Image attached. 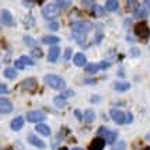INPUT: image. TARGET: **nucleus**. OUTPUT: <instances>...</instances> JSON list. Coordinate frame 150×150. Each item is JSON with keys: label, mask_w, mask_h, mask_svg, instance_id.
Instances as JSON below:
<instances>
[{"label": "nucleus", "mask_w": 150, "mask_h": 150, "mask_svg": "<svg viewBox=\"0 0 150 150\" xmlns=\"http://www.w3.org/2000/svg\"><path fill=\"white\" fill-rule=\"evenodd\" d=\"M91 30H93L91 23H88V21H76V23H73V25H72L73 38L77 41V44L84 45L87 35H88V33Z\"/></svg>", "instance_id": "nucleus-1"}, {"label": "nucleus", "mask_w": 150, "mask_h": 150, "mask_svg": "<svg viewBox=\"0 0 150 150\" xmlns=\"http://www.w3.org/2000/svg\"><path fill=\"white\" fill-rule=\"evenodd\" d=\"M44 81L55 90H66V81L56 74H46L44 77Z\"/></svg>", "instance_id": "nucleus-2"}, {"label": "nucleus", "mask_w": 150, "mask_h": 150, "mask_svg": "<svg viewBox=\"0 0 150 150\" xmlns=\"http://www.w3.org/2000/svg\"><path fill=\"white\" fill-rule=\"evenodd\" d=\"M133 31L136 34V37H139L140 39H147L150 37V28L144 21L136 23L135 27H133Z\"/></svg>", "instance_id": "nucleus-3"}, {"label": "nucleus", "mask_w": 150, "mask_h": 150, "mask_svg": "<svg viewBox=\"0 0 150 150\" xmlns=\"http://www.w3.org/2000/svg\"><path fill=\"white\" fill-rule=\"evenodd\" d=\"M59 14V7L55 4V3H49V4H46L44 7V10H42V16H44V18L46 20H53L55 17H58Z\"/></svg>", "instance_id": "nucleus-4"}, {"label": "nucleus", "mask_w": 150, "mask_h": 150, "mask_svg": "<svg viewBox=\"0 0 150 150\" xmlns=\"http://www.w3.org/2000/svg\"><path fill=\"white\" fill-rule=\"evenodd\" d=\"M105 139H103V137H94L91 142H90V144H88V150H104L105 147Z\"/></svg>", "instance_id": "nucleus-5"}, {"label": "nucleus", "mask_w": 150, "mask_h": 150, "mask_svg": "<svg viewBox=\"0 0 150 150\" xmlns=\"http://www.w3.org/2000/svg\"><path fill=\"white\" fill-rule=\"evenodd\" d=\"M110 115H111V118L117 124H125V122H126V115H125V112L121 111V110H111Z\"/></svg>", "instance_id": "nucleus-6"}, {"label": "nucleus", "mask_w": 150, "mask_h": 150, "mask_svg": "<svg viewBox=\"0 0 150 150\" xmlns=\"http://www.w3.org/2000/svg\"><path fill=\"white\" fill-rule=\"evenodd\" d=\"M45 119V114L41 111H31L27 114V121L28 122H41Z\"/></svg>", "instance_id": "nucleus-7"}, {"label": "nucleus", "mask_w": 150, "mask_h": 150, "mask_svg": "<svg viewBox=\"0 0 150 150\" xmlns=\"http://www.w3.org/2000/svg\"><path fill=\"white\" fill-rule=\"evenodd\" d=\"M0 111L1 114H10L13 112V103L7 98H0Z\"/></svg>", "instance_id": "nucleus-8"}, {"label": "nucleus", "mask_w": 150, "mask_h": 150, "mask_svg": "<svg viewBox=\"0 0 150 150\" xmlns=\"http://www.w3.org/2000/svg\"><path fill=\"white\" fill-rule=\"evenodd\" d=\"M1 24L3 25H8V27H13L14 25V18L13 16L10 14L8 10H1Z\"/></svg>", "instance_id": "nucleus-9"}, {"label": "nucleus", "mask_w": 150, "mask_h": 150, "mask_svg": "<svg viewBox=\"0 0 150 150\" xmlns=\"http://www.w3.org/2000/svg\"><path fill=\"white\" fill-rule=\"evenodd\" d=\"M20 88H23V90H25V91H33V90L37 88V81H35L34 79H25L24 81H21Z\"/></svg>", "instance_id": "nucleus-10"}, {"label": "nucleus", "mask_w": 150, "mask_h": 150, "mask_svg": "<svg viewBox=\"0 0 150 150\" xmlns=\"http://www.w3.org/2000/svg\"><path fill=\"white\" fill-rule=\"evenodd\" d=\"M59 55H60V49H59V46L58 45L51 46L49 53H48V60H49V62H56L58 58H59Z\"/></svg>", "instance_id": "nucleus-11"}, {"label": "nucleus", "mask_w": 150, "mask_h": 150, "mask_svg": "<svg viewBox=\"0 0 150 150\" xmlns=\"http://www.w3.org/2000/svg\"><path fill=\"white\" fill-rule=\"evenodd\" d=\"M10 126H11L13 131H20V129L24 126V118L23 117H16L13 121H11Z\"/></svg>", "instance_id": "nucleus-12"}, {"label": "nucleus", "mask_w": 150, "mask_h": 150, "mask_svg": "<svg viewBox=\"0 0 150 150\" xmlns=\"http://www.w3.org/2000/svg\"><path fill=\"white\" fill-rule=\"evenodd\" d=\"M73 63L76 66H84L86 67V63H87V58H86L84 53H76L74 58H73Z\"/></svg>", "instance_id": "nucleus-13"}, {"label": "nucleus", "mask_w": 150, "mask_h": 150, "mask_svg": "<svg viewBox=\"0 0 150 150\" xmlns=\"http://www.w3.org/2000/svg\"><path fill=\"white\" fill-rule=\"evenodd\" d=\"M114 88L119 93L128 91V90L131 88V84H129L128 81H115V83H114Z\"/></svg>", "instance_id": "nucleus-14"}, {"label": "nucleus", "mask_w": 150, "mask_h": 150, "mask_svg": "<svg viewBox=\"0 0 150 150\" xmlns=\"http://www.w3.org/2000/svg\"><path fill=\"white\" fill-rule=\"evenodd\" d=\"M147 16H149V10H147V8H144L143 6L137 7L136 10L133 11V17H135V18H146Z\"/></svg>", "instance_id": "nucleus-15"}, {"label": "nucleus", "mask_w": 150, "mask_h": 150, "mask_svg": "<svg viewBox=\"0 0 150 150\" xmlns=\"http://www.w3.org/2000/svg\"><path fill=\"white\" fill-rule=\"evenodd\" d=\"M35 131L38 132V133H41V135H44V136H49L51 135V129L45 124H38L35 126Z\"/></svg>", "instance_id": "nucleus-16"}, {"label": "nucleus", "mask_w": 150, "mask_h": 150, "mask_svg": "<svg viewBox=\"0 0 150 150\" xmlns=\"http://www.w3.org/2000/svg\"><path fill=\"white\" fill-rule=\"evenodd\" d=\"M28 142L31 144H34L35 147H38V149H44V147H45V143H44L41 139H38L37 136H34V135H30V136H28Z\"/></svg>", "instance_id": "nucleus-17"}, {"label": "nucleus", "mask_w": 150, "mask_h": 150, "mask_svg": "<svg viewBox=\"0 0 150 150\" xmlns=\"http://www.w3.org/2000/svg\"><path fill=\"white\" fill-rule=\"evenodd\" d=\"M117 137H118V132L117 131H108L104 139L108 144H114L115 143V140H117Z\"/></svg>", "instance_id": "nucleus-18"}, {"label": "nucleus", "mask_w": 150, "mask_h": 150, "mask_svg": "<svg viewBox=\"0 0 150 150\" xmlns=\"http://www.w3.org/2000/svg\"><path fill=\"white\" fill-rule=\"evenodd\" d=\"M118 8H119V1H117V0H108L105 3V10L107 11H117Z\"/></svg>", "instance_id": "nucleus-19"}, {"label": "nucleus", "mask_w": 150, "mask_h": 150, "mask_svg": "<svg viewBox=\"0 0 150 150\" xmlns=\"http://www.w3.org/2000/svg\"><path fill=\"white\" fill-rule=\"evenodd\" d=\"M59 41V37H55V35H46V37H44L42 38V42L44 44H46V45H53L55 46V44H58Z\"/></svg>", "instance_id": "nucleus-20"}, {"label": "nucleus", "mask_w": 150, "mask_h": 150, "mask_svg": "<svg viewBox=\"0 0 150 150\" xmlns=\"http://www.w3.org/2000/svg\"><path fill=\"white\" fill-rule=\"evenodd\" d=\"M66 103H67V98L65 96H56V97L53 98V104L59 107V108H62V107H65Z\"/></svg>", "instance_id": "nucleus-21"}, {"label": "nucleus", "mask_w": 150, "mask_h": 150, "mask_svg": "<svg viewBox=\"0 0 150 150\" xmlns=\"http://www.w3.org/2000/svg\"><path fill=\"white\" fill-rule=\"evenodd\" d=\"M94 119H96V114H94V111L87 110V111L84 112V122L86 124H91V122H94Z\"/></svg>", "instance_id": "nucleus-22"}, {"label": "nucleus", "mask_w": 150, "mask_h": 150, "mask_svg": "<svg viewBox=\"0 0 150 150\" xmlns=\"http://www.w3.org/2000/svg\"><path fill=\"white\" fill-rule=\"evenodd\" d=\"M4 77L7 79H16L17 77V70L14 67H7L4 70Z\"/></svg>", "instance_id": "nucleus-23"}, {"label": "nucleus", "mask_w": 150, "mask_h": 150, "mask_svg": "<svg viewBox=\"0 0 150 150\" xmlns=\"http://www.w3.org/2000/svg\"><path fill=\"white\" fill-rule=\"evenodd\" d=\"M84 69L87 73H97L100 70V66L96 65V63H88V65H86Z\"/></svg>", "instance_id": "nucleus-24"}, {"label": "nucleus", "mask_w": 150, "mask_h": 150, "mask_svg": "<svg viewBox=\"0 0 150 150\" xmlns=\"http://www.w3.org/2000/svg\"><path fill=\"white\" fill-rule=\"evenodd\" d=\"M55 4H56V6L59 7V10H60V8H67V7L70 6V4H72V1H69V0H58V1H55Z\"/></svg>", "instance_id": "nucleus-25"}, {"label": "nucleus", "mask_w": 150, "mask_h": 150, "mask_svg": "<svg viewBox=\"0 0 150 150\" xmlns=\"http://www.w3.org/2000/svg\"><path fill=\"white\" fill-rule=\"evenodd\" d=\"M20 60H21V62H23L25 66H33L34 65V60L31 58H28V56H21V58H20Z\"/></svg>", "instance_id": "nucleus-26"}, {"label": "nucleus", "mask_w": 150, "mask_h": 150, "mask_svg": "<svg viewBox=\"0 0 150 150\" xmlns=\"http://www.w3.org/2000/svg\"><path fill=\"white\" fill-rule=\"evenodd\" d=\"M111 150H126V143L125 142H118L117 144L112 146Z\"/></svg>", "instance_id": "nucleus-27"}, {"label": "nucleus", "mask_w": 150, "mask_h": 150, "mask_svg": "<svg viewBox=\"0 0 150 150\" xmlns=\"http://www.w3.org/2000/svg\"><path fill=\"white\" fill-rule=\"evenodd\" d=\"M24 44L28 46H35V39L31 38V37H24Z\"/></svg>", "instance_id": "nucleus-28"}, {"label": "nucleus", "mask_w": 150, "mask_h": 150, "mask_svg": "<svg viewBox=\"0 0 150 150\" xmlns=\"http://www.w3.org/2000/svg\"><path fill=\"white\" fill-rule=\"evenodd\" d=\"M31 55H33L34 58H41V56H42V51H41L39 48H34Z\"/></svg>", "instance_id": "nucleus-29"}, {"label": "nucleus", "mask_w": 150, "mask_h": 150, "mask_svg": "<svg viewBox=\"0 0 150 150\" xmlns=\"http://www.w3.org/2000/svg\"><path fill=\"white\" fill-rule=\"evenodd\" d=\"M70 56H72V48H67L66 52H65V60H69Z\"/></svg>", "instance_id": "nucleus-30"}, {"label": "nucleus", "mask_w": 150, "mask_h": 150, "mask_svg": "<svg viewBox=\"0 0 150 150\" xmlns=\"http://www.w3.org/2000/svg\"><path fill=\"white\" fill-rule=\"evenodd\" d=\"M16 67H17V69H21V70H23V69H24V67H25V65H24V63H23V62H21V60H16Z\"/></svg>", "instance_id": "nucleus-31"}, {"label": "nucleus", "mask_w": 150, "mask_h": 150, "mask_svg": "<svg viewBox=\"0 0 150 150\" xmlns=\"http://www.w3.org/2000/svg\"><path fill=\"white\" fill-rule=\"evenodd\" d=\"M98 66H100V69H101V70H105V69H108V67H110V63H108V62H101Z\"/></svg>", "instance_id": "nucleus-32"}, {"label": "nucleus", "mask_w": 150, "mask_h": 150, "mask_svg": "<svg viewBox=\"0 0 150 150\" xmlns=\"http://www.w3.org/2000/svg\"><path fill=\"white\" fill-rule=\"evenodd\" d=\"M8 91H10V90L7 88L6 84H1V86H0V93H1V94H7Z\"/></svg>", "instance_id": "nucleus-33"}, {"label": "nucleus", "mask_w": 150, "mask_h": 150, "mask_svg": "<svg viewBox=\"0 0 150 150\" xmlns=\"http://www.w3.org/2000/svg\"><path fill=\"white\" fill-rule=\"evenodd\" d=\"M74 117L77 118L79 121H84V117L80 114V111H79V110H76V111H74Z\"/></svg>", "instance_id": "nucleus-34"}, {"label": "nucleus", "mask_w": 150, "mask_h": 150, "mask_svg": "<svg viewBox=\"0 0 150 150\" xmlns=\"http://www.w3.org/2000/svg\"><path fill=\"white\" fill-rule=\"evenodd\" d=\"M132 121H133V115H132L131 112H128V114H126V122H125V124H131Z\"/></svg>", "instance_id": "nucleus-35"}, {"label": "nucleus", "mask_w": 150, "mask_h": 150, "mask_svg": "<svg viewBox=\"0 0 150 150\" xmlns=\"http://www.w3.org/2000/svg\"><path fill=\"white\" fill-rule=\"evenodd\" d=\"M96 10H97V11H96V13H97V16H104V8H103V7H96Z\"/></svg>", "instance_id": "nucleus-36"}, {"label": "nucleus", "mask_w": 150, "mask_h": 150, "mask_svg": "<svg viewBox=\"0 0 150 150\" xmlns=\"http://www.w3.org/2000/svg\"><path fill=\"white\" fill-rule=\"evenodd\" d=\"M49 28H51V30H58L59 24L58 23H49Z\"/></svg>", "instance_id": "nucleus-37"}, {"label": "nucleus", "mask_w": 150, "mask_h": 150, "mask_svg": "<svg viewBox=\"0 0 150 150\" xmlns=\"http://www.w3.org/2000/svg\"><path fill=\"white\" fill-rule=\"evenodd\" d=\"M131 53L133 55V56H139V53H140V52H139V49H137V48H132Z\"/></svg>", "instance_id": "nucleus-38"}, {"label": "nucleus", "mask_w": 150, "mask_h": 150, "mask_svg": "<svg viewBox=\"0 0 150 150\" xmlns=\"http://www.w3.org/2000/svg\"><path fill=\"white\" fill-rule=\"evenodd\" d=\"M143 7H144V8H147V10L150 11V0H144V1H143Z\"/></svg>", "instance_id": "nucleus-39"}, {"label": "nucleus", "mask_w": 150, "mask_h": 150, "mask_svg": "<svg viewBox=\"0 0 150 150\" xmlns=\"http://www.w3.org/2000/svg\"><path fill=\"white\" fill-rule=\"evenodd\" d=\"M62 96H65L66 98H67V96H73V91H70V90H67V91H65Z\"/></svg>", "instance_id": "nucleus-40"}, {"label": "nucleus", "mask_w": 150, "mask_h": 150, "mask_svg": "<svg viewBox=\"0 0 150 150\" xmlns=\"http://www.w3.org/2000/svg\"><path fill=\"white\" fill-rule=\"evenodd\" d=\"M24 4H25V6H34V1H25Z\"/></svg>", "instance_id": "nucleus-41"}, {"label": "nucleus", "mask_w": 150, "mask_h": 150, "mask_svg": "<svg viewBox=\"0 0 150 150\" xmlns=\"http://www.w3.org/2000/svg\"><path fill=\"white\" fill-rule=\"evenodd\" d=\"M91 101H93V103H98V97H96V96H94Z\"/></svg>", "instance_id": "nucleus-42"}, {"label": "nucleus", "mask_w": 150, "mask_h": 150, "mask_svg": "<svg viewBox=\"0 0 150 150\" xmlns=\"http://www.w3.org/2000/svg\"><path fill=\"white\" fill-rule=\"evenodd\" d=\"M72 150H83L81 147H74V149H72Z\"/></svg>", "instance_id": "nucleus-43"}, {"label": "nucleus", "mask_w": 150, "mask_h": 150, "mask_svg": "<svg viewBox=\"0 0 150 150\" xmlns=\"http://www.w3.org/2000/svg\"><path fill=\"white\" fill-rule=\"evenodd\" d=\"M3 150H11V149H10V147H8V149H3Z\"/></svg>", "instance_id": "nucleus-44"}, {"label": "nucleus", "mask_w": 150, "mask_h": 150, "mask_svg": "<svg viewBox=\"0 0 150 150\" xmlns=\"http://www.w3.org/2000/svg\"><path fill=\"white\" fill-rule=\"evenodd\" d=\"M147 139H150V135H147Z\"/></svg>", "instance_id": "nucleus-45"}]
</instances>
